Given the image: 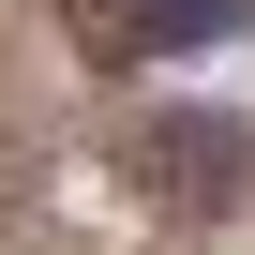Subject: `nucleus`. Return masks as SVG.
<instances>
[{
    "mask_svg": "<svg viewBox=\"0 0 255 255\" xmlns=\"http://www.w3.org/2000/svg\"><path fill=\"white\" fill-rule=\"evenodd\" d=\"M135 165H150L180 210H240V195H255V120H225V105H150V120H135Z\"/></svg>",
    "mask_w": 255,
    "mask_h": 255,
    "instance_id": "nucleus-1",
    "label": "nucleus"
}]
</instances>
